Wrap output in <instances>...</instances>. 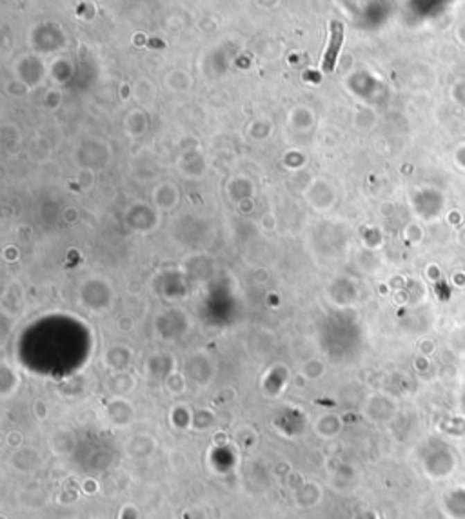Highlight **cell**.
<instances>
[{"label":"cell","mask_w":465,"mask_h":519,"mask_svg":"<svg viewBox=\"0 0 465 519\" xmlns=\"http://www.w3.org/2000/svg\"><path fill=\"white\" fill-rule=\"evenodd\" d=\"M329 46H327V51L324 55V62H322V67H324V71L331 73L335 69L336 58H338V53H340V46L342 40H344V26L338 20H333L331 24H329Z\"/></svg>","instance_id":"6da1fadb"}]
</instances>
